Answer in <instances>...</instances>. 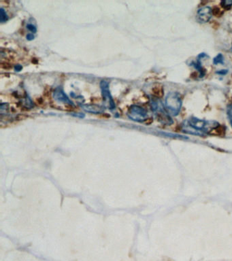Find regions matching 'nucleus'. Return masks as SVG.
<instances>
[{
    "label": "nucleus",
    "mask_w": 232,
    "mask_h": 261,
    "mask_svg": "<svg viewBox=\"0 0 232 261\" xmlns=\"http://www.w3.org/2000/svg\"><path fill=\"white\" fill-rule=\"evenodd\" d=\"M218 126L219 124L218 122L213 120L207 121L196 117L191 116L183 122V132L192 135L204 136L207 134H210Z\"/></svg>",
    "instance_id": "f257e3e1"
},
{
    "label": "nucleus",
    "mask_w": 232,
    "mask_h": 261,
    "mask_svg": "<svg viewBox=\"0 0 232 261\" xmlns=\"http://www.w3.org/2000/svg\"><path fill=\"white\" fill-rule=\"evenodd\" d=\"M182 100L177 93L171 92L168 93L166 98V109L169 114L172 116H177L181 112Z\"/></svg>",
    "instance_id": "f03ea898"
},
{
    "label": "nucleus",
    "mask_w": 232,
    "mask_h": 261,
    "mask_svg": "<svg viewBox=\"0 0 232 261\" xmlns=\"http://www.w3.org/2000/svg\"><path fill=\"white\" fill-rule=\"evenodd\" d=\"M151 106L153 112L157 114V118L160 120V122L165 124H172L173 123L172 119L170 114L167 113L166 109L162 104V101L157 97H154L151 101Z\"/></svg>",
    "instance_id": "7ed1b4c3"
},
{
    "label": "nucleus",
    "mask_w": 232,
    "mask_h": 261,
    "mask_svg": "<svg viewBox=\"0 0 232 261\" xmlns=\"http://www.w3.org/2000/svg\"><path fill=\"white\" fill-rule=\"evenodd\" d=\"M128 116L132 120L136 122H144L148 118L147 111L139 105H132L128 111Z\"/></svg>",
    "instance_id": "20e7f679"
},
{
    "label": "nucleus",
    "mask_w": 232,
    "mask_h": 261,
    "mask_svg": "<svg viewBox=\"0 0 232 261\" xmlns=\"http://www.w3.org/2000/svg\"><path fill=\"white\" fill-rule=\"evenodd\" d=\"M101 93H102L103 100L108 103L109 107L111 110L115 108V104L112 96L110 95V89H109V84L105 80H102L100 83Z\"/></svg>",
    "instance_id": "39448f33"
},
{
    "label": "nucleus",
    "mask_w": 232,
    "mask_h": 261,
    "mask_svg": "<svg viewBox=\"0 0 232 261\" xmlns=\"http://www.w3.org/2000/svg\"><path fill=\"white\" fill-rule=\"evenodd\" d=\"M212 16V11L209 7L199 9L197 13V19L201 24H206L210 20Z\"/></svg>",
    "instance_id": "423d86ee"
},
{
    "label": "nucleus",
    "mask_w": 232,
    "mask_h": 261,
    "mask_svg": "<svg viewBox=\"0 0 232 261\" xmlns=\"http://www.w3.org/2000/svg\"><path fill=\"white\" fill-rule=\"evenodd\" d=\"M53 97L55 100L58 102L65 103V104L73 105L72 101L69 99L66 94L64 93L61 88H57L53 93Z\"/></svg>",
    "instance_id": "0eeeda50"
},
{
    "label": "nucleus",
    "mask_w": 232,
    "mask_h": 261,
    "mask_svg": "<svg viewBox=\"0 0 232 261\" xmlns=\"http://www.w3.org/2000/svg\"><path fill=\"white\" fill-rule=\"evenodd\" d=\"M84 111L92 114H101L104 111V107L95 104H85L81 105Z\"/></svg>",
    "instance_id": "6e6552de"
},
{
    "label": "nucleus",
    "mask_w": 232,
    "mask_h": 261,
    "mask_svg": "<svg viewBox=\"0 0 232 261\" xmlns=\"http://www.w3.org/2000/svg\"><path fill=\"white\" fill-rule=\"evenodd\" d=\"M224 57L222 54H218L217 56L214 57L213 59V63L214 65L223 64Z\"/></svg>",
    "instance_id": "1a4fd4ad"
},
{
    "label": "nucleus",
    "mask_w": 232,
    "mask_h": 261,
    "mask_svg": "<svg viewBox=\"0 0 232 261\" xmlns=\"http://www.w3.org/2000/svg\"><path fill=\"white\" fill-rule=\"evenodd\" d=\"M8 19L9 18H8L7 13H6L5 9L2 8V9H0V21H1L2 23H5L8 21Z\"/></svg>",
    "instance_id": "9d476101"
},
{
    "label": "nucleus",
    "mask_w": 232,
    "mask_h": 261,
    "mask_svg": "<svg viewBox=\"0 0 232 261\" xmlns=\"http://www.w3.org/2000/svg\"><path fill=\"white\" fill-rule=\"evenodd\" d=\"M153 93H154L155 97H160L163 95V93H164V91L162 88L160 87H155L154 89H153Z\"/></svg>",
    "instance_id": "9b49d317"
},
{
    "label": "nucleus",
    "mask_w": 232,
    "mask_h": 261,
    "mask_svg": "<svg viewBox=\"0 0 232 261\" xmlns=\"http://www.w3.org/2000/svg\"><path fill=\"white\" fill-rule=\"evenodd\" d=\"M24 103L25 106L28 107V108H32V107H34V103L32 102V101L31 100L30 97H26Z\"/></svg>",
    "instance_id": "f8f14e48"
},
{
    "label": "nucleus",
    "mask_w": 232,
    "mask_h": 261,
    "mask_svg": "<svg viewBox=\"0 0 232 261\" xmlns=\"http://www.w3.org/2000/svg\"><path fill=\"white\" fill-rule=\"evenodd\" d=\"M227 114L228 118H229L230 124L232 126V104L228 105L227 108Z\"/></svg>",
    "instance_id": "ddd939ff"
},
{
    "label": "nucleus",
    "mask_w": 232,
    "mask_h": 261,
    "mask_svg": "<svg viewBox=\"0 0 232 261\" xmlns=\"http://www.w3.org/2000/svg\"><path fill=\"white\" fill-rule=\"evenodd\" d=\"M222 6L223 7H232V0H225L221 3Z\"/></svg>",
    "instance_id": "4468645a"
},
{
    "label": "nucleus",
    "mask_w": 232,
    "mask_h": 261,
    "mask_svg": "<svg viewBox=\"0 0 232 261\" xmlns=\"http://www.w3.org/2000/svg\"><path fill=\"white\" fill-rule=\"evenodd\" d=\"M27 28H28V30H30L31 32L36 33L37 32V29H36V27L33 26V25L29 24L27 26Z\"/></svg>",
    "instance_id": "2eb2a0df"
},
{
    "label": "nucleus",
    "mask_w": 232,
    "mask_h": 261,
    "mask_svg": "<svg viewBox=\"0 0 232 261\" xmlns=\"http://www.w3.org/2000/svg\"><path fill=\"white\" fill-rule=\"evenodd\" d=\"M2 68H3L4 69H10L11 68H12V66H11V65L9 64V63H1Z\"/></svg>",
    "instance_id": "dca6fc26"
},
{
    "label": "nucleus",
    "mask_w": 232,
    "mask_h": 261,
    "mask_svg": "<svg viewBox=\"0 0 232 261\" xmlns=\"http://www.w3.org/2000/svg\"><path fill=\"white\" fill-rule=\"evenodd\" d=\"M73 116L78 117V118H84V115L83 114H80V113H72L71 114Z\"/></svg>",
    "instance_id": "f3484780"
},
{
    "label": "nucleus",
    "mask_w": 232,
    "mask_h": 261,
    "mask_svg": "<svg viewBox=\"0 0 232 261\" xmlns=\"http://www.w3.org/2000/svg\"><path fill=\"white\" fill-rule=\"evenodd\" d=\"M27 39L28 40H33L34 39V36L33 35V34H29L28 35H27Z\"/></svg>",
    "instance_id": "a211bd4d"
},
{
    "label": "nucleus",
    "mask_w": 232,
    "mask_h": 261,
    "mask_svg": "<svg viewBox=\"0 0 232 261\" xmlns=\"http://www.w3.org/2000/svg\"><path fill=\"white\" fill-rule=\"evenodd\" d=\"M22 66L20 65H17L15 66V70L17 71V72H20L21 70H22Z\"/></svg>",
    "instance_id": "6ab92c4d"
},
{
    "label": "nucleus",
    "mask_w": 232,
    "mask_h": 261,
    "mask_svg": "<svg viewBox=\"0 0 232 261\" xmlns=\"http://www.w3.org/2000/svg\"><path fill=\"white\" fill-rule=\"evenodd\" d=\"M231 51L232 52V46H231Z\"/></svg>",
    "instance_id": "aec40b11"
}]
</instances>
